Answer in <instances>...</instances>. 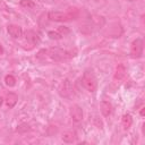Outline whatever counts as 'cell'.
Masks as SVG:
<instances>
[{
  "label": "cell",
  "instance_id": "9a60e30c",
  "mask_svg": "<svg viewBox=\"0 0 145 145\" xmlns=\"http://www.w3.org/2000/svg\"><path fill=\"white\" fill-rule=\"evenodd\" d=\"M19 5L24 8H27V9H31V8H34L35 7V2L32 1V0H20Z\"/></svg>",
  "mask_w": 145,
  "mask_h": 145
},
{
  "label": "cell",
  "instance_id": "ac0fdd59",
  "mask_svg": "<svg viewBox=\"0 0 145 145\" xmlns=\"http://www.w3.org/2000/svg\"><path fill=\"white\" fill-rule=\"evenodd\" d=\"M140 116H142V117L144 116V108H142V110H140Z\"/></svg>",
  "mask_w": 145,
  "mask_h": 145
},
{
  "label": "cell",
  "instance_id": "d6986e66",
  "mask_svg": "<svg viewBox=\"0 0 145 145\" xmlns=\"http://www.w3.org/2000/svg\"><path fill=\"white\" fill-rule=\"evenodd\" d=\"M2 53H3V49H2V46L0 44V54H2Z\"/></svg>",
  "mask_w": 145,
  "mask_h": 145
},
{
  "label": "cell",
  "instance_id": "9c48e42d",
  "mask_svg": "<svg viewBox=\"0 0 145 145\" xmlns=\"http://www.w3.org/2000/svg\"><path fill=\"white\" fill-rule=\"evenodd\" d=\"M100 110H101V113L104 116V117H109V116H111V113H112V104L109 102V101H105V100H103V101H101V103H100Z\"/></svg>",
  "mask_w": 145,
  "mask_h": 145
},
{
  "label": "cell",
  "instance_id": "4fadbf2b",
  "mask_svg": "<svg viewBox=\"0 0 145 145\" xmlns=\"http://www.w3.org/2000/svg\"><path fill=\"white\" fill-rule=\"evenodd\" d=\"M75 138H76V136H75V134L71 133V131H66V133H63V134H62V137H61V139H62L65 143H72V142H75Z\"/></svg>",
  "mask_w": 145,
  "mask_h": 145
},
{
  "label": "cell",
  "instance_id": "e0dca14e",
  "mask_svg": "<svg viewBox=\"0 0 145 145\" xmlns=\"http://www.w3.org/2000/svg\"><path fill=\"white\" fill-rule=\"evenodd\" d=\"M57 31H58L62 36H66V35H67V34H69V32H70V31H69V28H68V27H66V26H60Z\"/></svg>",
  "mask_w": 145,
  "mask_h": 145
},
{
  "label": "cell",
  "instance_id": "30bf717a",
  "mask_svg": "<svg viewBox=\"0 0 145 145\" xmlns=\"http://www.w3.org/2000/svg\"><path fill=\"white\" fill-rule=\"evenodd\" d=\"M5 101H6L7 106H8L9 109H12V108L17 104V102H18V95H17L16 93H14V92H9V93L7 94Z\"/></svg>",
  "mask_w": 145,
  "mask_h": 145
},
{
  "label": "cell",
  "instance_id": "277c9868",
  "mask_svg": "<svg viewBox=\"0 0 145 145\" xmlns=\"http://www.w3.org/2000/svg\"><path fill=\"white\" fill-rule=\"evenodd\" d=\"M74 17L75 16L70 12H62V11H49L48 12V18L51 22H59V23L68 22V20L75 19Z\"/></svg>",
  "mask_w": 145,
  "mask_h": 145
},
{
  "label": "cell",
  "instance_id": "ba28073f",
  "mask_svg": "<svg viewBox=\"0 0 145 145\" xmlns=\"http://www.w3.org/2000/svg\"><path fill=\"white\" fill-rule=\"evenodd\" d=\"M25 37H26V41H27L28 43H31L32 45H37V44H40V42H41L40 35H39L35 31H32V29H28V31L25 33Z\"/></svg>",
  "mask_w": 145,
  "mask_h": 145
},
{
  "label": "cell",
  "instance_id": "7a4b0ae2",
  "mask_svg": "<svg viewBox=\"0 0 145 145\" xmlns=\"http://www.w3.org/2000/svg\"><path fill=\"white\" fill-rule=\"evenodd\" d=\"M82 85L83 87L93 93L96 91L97 88V80H96V77L94 76L93 71L92 70H85L84 74H83V77H82Z\"/></svg>",
  "mask_w": 145,
  "mask_h": 145
},
{
  "label": "cell",
  "instance_id": "ffe728a7",
  "mask_svg": "<svg viewBox=\"0 0 145 145\" xmlns=\"http://www.w3.org/2000/svg\"><path fill=\"white\" fill-rule=\"evenodd\" d=\"M2 102H3V99L1 97V95H0V106H1V104H2Z\"/></svg>",
  "mask_w": 145,
  "mask_h": 145
},
{
  "label": "cell",
  "instance_id": "2e32d148",
  "mask_svg": "<svg viewBox=\"0 0 145 145\" xmlns=\"http://www.w3.org/2000/svg\"><path fill=\"white\" fill-rule=\"evenodd\" d=\"M48 36H49L51 40H60V39L63 37L58 31H49V32H48Z\"/></svg>",
  "mask_w": 145,
  "mask_h": 145
},
{
  "label": "cell",
  "instance_id": "7c38bea8",
  "mask_svg": "<svg viewBox=\"0 0 145 145\" xmlns=\"http://www.w3.org/2000/svg\"><path fill=\"white\" fill-rule=\"evenodd\" d=\"M126 75V67L122 63H119L116 68V72H114V79L121 80Z\"/></svg>",
  "mask_w": 145,
  "mask_h": 145
},
{
  "label": "cell",
  "instance_id": "8fae6325",
  "mask_svg": "<svg viewBox=\"0 0 145 145\" xmlns=\"http://www.w3.org/2000/svg\"><path fill=\"white\" fill-rule=\"evenodd\" d=\"M131 123H133V118H131V116H130L129 113H125V114L122 116V118H121V126H122L123 130L129 129L130 126H131Z\"/></svg>",
  "mask_w": 145,
  "mask_h": 145
},
{
  "label": "cell",
  "instance_id": "6da1fadb",
  "mask_svg": "<svg viewBox=\"0 0 145 145\" xmlns=\"http://www.w3.org/2000/svg\"><path fill=\"white\" fill-rule=\"evenodd\" d=\"M41 52L44 53V59L49 58V59L54 60V61H63V60H67L74 56L70 52L62 50V49H59V48H51L49 50H41Z\"/></svg>",
  "mask_w": 145,
  "mask_h": 145
},
{
  "label": "cell",
  "instance_id": "5bb4252c",
  "mask_svg": "<svg viewBox=\"0 0 145 145\" xmlns=\"http://www.w3.org/2000/svg\"><path fill=\"white\" fill-rule=\"evenodd\" d=\"M16 78H15V76L14 75H11V74H9V75H6V77H5V84H6V86H8V87H14L15 85H16Z\"/></svg>",
  "mask_w": 145,
  "mask_h": 145
},
{
  "label": "cell",
  "instance_id": "3957f363",
  "mask_svg": "<svg viewBox=\"0 0 145 145\" xmlns=\"http://www.w3.org/2000/svg\"><path fill=\"white\" fill-rule=\"evenodd\" d=\"M143 51H144V42H143V40L140 37L135 39L130 44V56L134 59L142 58Z\"/></svg>",
  "mask_w": 145,
  "mask_h": 145
},
{
  "label": "cell",
  "instance_id": "5b68a950",
  "mask_svg": "<svg viewBox=\"0 0 145 145\" xmlns=\"http://www.w3.org/2000/svg\"><path fill=\"white\" fill-rule=\"evenodd\" d=\"M69 112H70V117H71L72 121H75V122H79V121L83 120V116H84V113H83V109H82L78 104H74V105L70 108Z\"/></svg>",
  "mask_w": 145,
  "mask_h": 145
},
{
  "label": "cell",
  "instance_id": "52a82bcc",
  "mask_svg": "<svg viewBox=\"0 0 145 145\" xmlns=\"http://www.w3.org/2000/svg\"><path fill=\"white\" fill-rule=\"evenodd\" d=\"M7 31L9 33V35L14 39H19L23 36V28L19 25L16 24H9L7 26Z\"/></svg>",
  "mask_w": 145,
  "mask_h": 145
},
{
  "label": "cell",
  "instance_id": "8992f818",
  "mask_svg": "<svg viewBox=\"0 0 145 145\" xmlns=\"http://www.w3.org/2000/svg\"><path fill=\"white\" fill-rule=\"evenodd\" d=\"M59 94L62 97H69L72 94V87H71V84H70L69 79H65L61 83V85L59 87Z\"/></svg>",
  "mask_w": 145,
  "mask_h": 145
}]
</instances>
